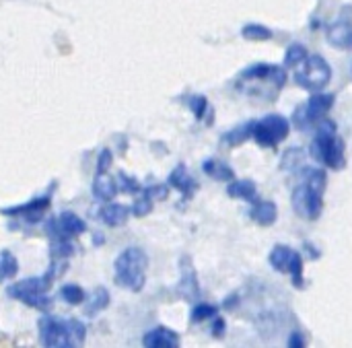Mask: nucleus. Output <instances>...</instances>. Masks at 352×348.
I'll return each mask as SVG.
<instances>
[{"mask_svg": "<svg viewBox=\"0 0 352 348\" xmlns=\"http://www.w3.org/2000/svg\"><path fill=\"white\" fill-rule=\"evenodd\" d=\"M250 136H252V124H245V126L235 128L233 132H229V134L225 136V140H227L229 144H239V142L248 140Z\"/></svg>", "mask_w": 352, "mask_h": 348, "instance_id": "27", "label": "nucleus"}, {"mask_svg": "<svg viewBox=\"0 0 352 348\" xmlns=\"http://www.w3.org/2000/svg\"><path fill=\"white\" fill-rule=\"evenodd\" d=\"M305 58H307V50H305L301 43H293V45H289V50H287V54H285V66L295 68V66H299Z\"/></svg>", "mask_w": 352, "mask_h": 348, "instance_id": "24", "label": "nucleus"}, {"mask_svg": "<svg viewBox=\"0 0 352 348\" xmlns=\"http://www.w3.org/2000/svg\"><path fill=\"white\" fill-rule=\"evenodd\" d=\"M85 229H87V225H85V221L82 219H78L74 213H62L58 219H54L50 225H47V233H50V237H54V235H62V237H76V235H80V233H85Z\"/></svg>", "mask_w": 352, "mask_h": 348, "instance_id": "11", "label": "nucleus"}, {"mask_svg": "<svg viewBox=\"0 0 352 348\" xmlns=\"http://www.w3.org/2000/svg\"><path fill=\"white\" fill-rule=\"evenodd\" d=\"M289 347L303 348L305 347V336H303L301 332H293V334L289 336Z\"/></svg>", "mask_w": 352, "mask_h": 348, "instance_id": "33", "label": "nucleus"}, {"mask_svg": "<svg viewBox=\"0 0 352 348\" xmlns=\"http://www.w3.org/2000/svg\"><path fill=\"white\" fill-rule=\"evenodd\" d=\"M142 345L148 348H177L179 347V336L169 330V328H155L151 330L144 338H142Z\"/></svg>", "mask_w": 352, "mask_h": 348, "instance_id": "13", "label": "nucleus"}, {"mask_svg": "<svg viewBox=\"0 0 352 348\" xmlns=\"http://www.w3.org/2000/svg\"><path fill=\"white\" fill-rule=\"evenodd\" d=\"M217 316V307L214 305H208V303H200L194 307V314H192V320L194 322H204L208 318H214Z\"/></svg>", "mask_w": 352, "mask_h": 348, "instance_id": "28", "label": "nucleus"}, {"mask_svg": "<svg viewBox=\"0 0 352 348\" xmlns=\"http://www.w3.org/2000/svg\"><path fill=\"white\" fill-rule=\"evenodd\" d=\"M270 266L280 272V274H289L293 279V285L297 289H303V258L301 254H297L295 250L287 248V246H274L270 256H268Z\"/></svg>", "mask_w": 352, "mask_h": 348, "instance_id": "7", "label": "nucleus"}, {"mask_svg": "<svg viewBox=\"0 0 352 348\" xmlns=\"http://www.w3.org/2000/svg\"><path fill=\"white\" fill-rule=\"evenodd\" d=\"M60 297H62L66 303H70V305H80V303L87 301V293H85L80 287H76V285H66V287H62V289H60Z\"/></svg>", "mask_w": 352, "mask_h": 348, "instance_id": "23", "label": "nucleus"}, {"mask_svg": "<svg viewBox=\"0 0 352 348\" xmlns=\"http://www.w3.org/2000/svg\"><path fill=\"white\" fill-rule=\"evenodd\" d=\"M332 105H334V95L332 93H318L316 91L311 95V99L307 101V105H305V116L297 118V126L303 128V126H307L311 122L322 120L332 109Z\"/></svg>", "mask_w": 352, "mask_h": 348, "instance_id": "9", "label": "nucleus"}, {"mask_svg": "<svg viewBox=\"0 0 352 348\" xmlns=\"http://www.w3.org/2000/svg\"><path fill=\"white\" fill-rule=\"evenodd\" d=\"M85 326L80 322H64L56 318H41L39 320V340L43 347L50 348H74L85 342Z\"/></svg>", "mask_w": 352, "mask_h": 348, "instance_id": "2", "label": "nucleus"}, {"mask_svg": "<svg viewBox=\"0 0 352 348\" xmlns=\"http://www.w3.org/2000/svg\"><path fill=\"white\" fill-rule=\"evenodd\" d=\"M293 208L301 219L316 221V219H320V215L324 210V194H320L303 184L293 192Z\"/></svg>", "mask_w": 352, "mask_h": 348, "instance_id": "8", "label": "nucleus"}, {"mask_svg": "<svg viewBox=\"0 0 352 348\" xmlns=\"http://www.w3.org/2000/svg\"><path fill=\"white\" fill-rule=\"evenodd\" d=\"M276 217H278V208L274 202L270 200H256L254 202V208H252V219L262 225V227H270L276 223Z\"/></svg>", "mask_w": 352, "mask_h": 348, "instance_id": "14", "label": "nucleus"}, {"mask_svg": "<svg viewBox=\"0 0 352 348\" xmlns=\"http://www.w3.org/2000/svg\"><path fill=\"white\" fill-rule=\"evenodd\" d=\"M120 180L122 182H118V190H122V192H140V186L134 182V180H130V177H126L124 173H120Z\"/></svg>", "mask_w": 352, "mask_h": 348, "instance_id": "31", "label": "nucleus"}, {"mask_svg": "<svg viewBox=\"0 0 352 348\" xmlns=\"http://www.w3.org/2000/svg\"><path fill=\"white\" fill-rule=\"evenodd\" d=\"M227 194L231 198H241V200L252 202V204L258 200V190H256V184L252 180H231Z\"/></svg>", "mask_w": 352, "mask_h": 348, "instance_id": "15", "label": "nucleus"}, {"mask_svg": "<svg viewBox=\"0 0 352 348\" xmlns=\"http://www.w3.org/2000/svg\"><path fill=\"white\" fill-rule=\"evenodd\" d=\"M202 169H204L206 175H210V177H214V180H219V182H231V180H235L233 169H231L227 163H223V161L208 159V161L202 163Z\"/></svg>", "mask_w": 352, "mask_h": 348, "instance_id": "20", "label": "nucleus"}, {"mask_svg": "<svg viewBox=\"0 0 352 348\" xmlns=\"http://www.w3.org/2000/svg\"><path fill=\"white\" fill-rule=\"evenodd\" d=\"M47 206H50V198L47 196H41V198H35V200H31V202H27L23 206L6 208L4 213L10 215V217H29V219H33V215L39 217Z\"/></svg>", "mask_w": 352, "mask_h": 348, "instance_id": "17", "label": "nucleus"}, {"mask_svg": "<svg viewBox=\"0 0 352 348\" xmlns=\"http://www.w3.org/2000/svg\"><path fill=\"white\" fill-rule=\"evenodd\" d=\"M182 289L186 291L188 299H196L198 297V283H196V274L192 270V266L186 262L184 264V274H182Z\"/></svg>", "mask_w": 352, "mask_h": 348, "instance_id": "22", "label": "nucleus"}, {"mask_svg": "<svg viewBox=\"0 0 352 348\" xmlns=\"http://www.w3.org/2000/svg\"><path fill=\"white\" fill-rule=\"evenodd\" d=\"M116 281L120 287L138 293L146 283L148 256L142 248H126L116 260Z\"/></svg>", "mask_w": 352, "mask_h": 348, "instance_id": "3", "label": "nucleus"}, {"mask_svg": "<svg viewBox=\"0 0 352 348\" xmlns=\"http://www.w3.org/2000/svg\"><path fill=\"white\" fill-rule=\"evenodd\" d=\"M188 105L192 107V111H194V116H196L198 120H202V118L206 116V109H208L206 97H190Z\"/></svg>", "mask_w": 352, "mask_h": 348, "instance_id": "30", "label": "nucleus"}, {"mask_svg": "<svg viewBox=\"0 0 352 348\" xmlns=\"http://www.w3.org/2000/svg\"><path fill=\"white\" fill-rule=\"evenodd\" d=\"M16 260L12 258V254L8 252H2L0 254V281L4 279H12L16 274Z\"/></svg>", "mask_w": 352, "mask_h": 348, "instance_id": "25", "label": "nucleus"}, {"mask_svg": "<svg viewBox=\"0 0 352 348\" xmlns=\"http://www.w3.org/2000/svg\"><path fill=\"white\" fill-rule=\"evenodd\" d=\"M289 132H291V124L280 113H272L262 118L260 122H252V136L262 146L274 149L278 142H283L289 136Z\"/></svg>", "mask_w": 352, "mask_h": 348, "instance_id": "6", "label": "nucleus"}, {"mask_svg": "<svg viewBox=\"0 0 352 348\" xmlns=\"http://www.w3.org/2000/svg\"><path fill=\"white\" fill-rule=\"evenodd\" d=\"M107 303H109V295H107V291H105V289H97V291H95V295L91 297V303H89L87 312L93 316V314H97L99 309H103Z\"/></svg>", "mask_w": 352, "mask_h": 348, "instance_id": "26", "label": "nucleus"}, {"mask_svg": "<svg viewBox=\"0 0 352 348\" xmlns=\"http://www.w3.org/2000/svg\"><path fill=\"white\" fill-rule=\"evenodd\" d=\"M52 285V279L45 276V279H25V281H19L14 285L8 287V297L29 305V307H35V309H47L50 307V297H47V289Z\"/></svg>", "mask_w": 352, "mask_h": 348, "instance_id": "5", "label": "nucleus"}, {"mask_svg": "<svg viewBox=\"0 0 352 348\" xmlns=\"http://www.w3.org/2000/svg\"><path fill=\"white\" fill-rule=\"evenodd\" d=\"M309 153L320 165H326L330 169H342L344 167V163H346V159H344V142L336 134V124L334 122L322 118V124L318 128V134H316V138L311 142Z\"/></svg>", "mask_w": 352, "mask_h": 348, "instance_id": "1", "label": "nucleus"}, {"mask_svg": "<svg viewBox=\"0 0 352 348\" xmlns=\"http://www.w3.org/2000/svg\"><path fill=\"white\" fill-rule=\"evenodd\" d=\"M130 217V210L122 204H107L101 208L99 219L107 225V227H122Z\"/></svg>", "mask_w": 352, "mask_h": 348, "instance_id": "18", "label": "nucleus"}, {"mask_svg": "<svg viewBox=\"0 0 352 348\" xmlns=\"http://www.w3.org/2000/svg\"><path fill=\"white\" fill-rule=\"evenodd\" d=\"M153 210V198L148 196V194H144L142 198H138L134 204H132V213L136 215V217H144V215H148Z\"/></svg>", "mask_w": 352, "mask_h": 348, "instance_id": "29", "label": "nucleus"}, {"mask_svg": "<svg viewBox=\"0 0 352 348\" xmlns=\"http://www.w3.org/2000/svg\"><path fill=\"white\" fill-rule=\"evenodd\" d=\"M241 80H268L276 89H280L287 83V70L274 64H254L241 72Z\"/></svg>", "mask_w": 352, "mask_h": 348, "instance_id": "10", "label": "nucleus"}, {"mask_svg": "<svg viewBox=\"0 0 352 348\" xmlns=\"http://www.w3.org/2000/svg\"><path fill=\"white\" fill-rule=\"evenodd\" d=\"M169 184L175 190H179L186 198H190L194 194V190H196V182H194V177L188 173V169L184 165H179V167L173 169V173L169 175Z\"/></svg>", "mask_w": 352, "mask_h": 348, "instance_id": "16", "label": "nucleus"}, {"mask_svg": "<svg viewBox=\"0 0 352 348\" xmlns=\"http://www.w3.org/2000/svg\"><path fill=\"white\" fill-rule=\"evenodd\" d=\"M93 194L97 200H111L118 194V182L107 177L105 173H97V180L93 184Z\"/></svg>", "mask_w": 352, "mask_h": 348, "instance_id": "19", "label": "nucleus"}, {"mask_svg": "<svg viewBox=\"0 0 352 348\" xmlns=\"http://www.w3.org/2000/svg\"><path fill=\"white\" fill-rule=\"evenodd\" d=\"M109 165H111V153L105 149V151L99 155V161H97V173H107Z\"/></svg>", "mask_w": 352, "mask_h": 348, "instance_id": "32", "label": "nucleus"}, {"mask_svg": "<svg viewBox=\"0 0 352 348\" xmlns=\"http://www.w3.org/2000/svg\"><path fill=\"white\" fill-rule=\"evenodd\" d=\"M212 334H214L217 338H221V336L225 334V320H223V318H217V316H214V326H212Z\"/></svg>", "mask_w": 352, "mask_h": 348, "instance_id": "34", "label": "nucleus"}, {"mask_svg": "<svg viewBox=\"0 0 352 348\" xmlns=\"http://www.w3.org/2000/svg\"><path fill=\"white\" fill-rule=\"evenodd\" d=\"M326 39L330 45L338 50H352V23L351 21H336L326 29Z\"/></svg>", "mask_w": 352, "mask_h": 348, "instance_id": "12", "label": "nucleus"}, {"mask_svg": "<svg viewBox=\"0 0 352 348\" xmlns=\"http://www.w3.org/2000/svg\"><path fill=\"white\" fill-rule=\"evenodd\" d=\"M241 35L250 41H268L272 39V31L264 25H258V23H250L241 29Z\"/></svg>", "mask_w": 352, "mask_h": 348, "instance_id": "21", "label": "nucleus"}, {"mask_svg": "<svg viewBox=\"0 0 352 348\" xmlns=\"http://www.w3.org/2000/svg\"><path fill=\"white\" fill-rule=\"evenodd\" d=\"M293 76L301 89L316 93V91H322L330 83L332 68L322 56H307L299 66L293 68Z\"/></svg>", "mask_w": 352, "mask_h": 348, "instance_id": "4", "label": "nucleus"}]
</instances>
